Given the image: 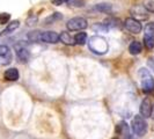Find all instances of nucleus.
Segmentation results:
<instances>
[{"label":"nucleus","mask_w":154,"mask_h":139,"mask_svg":"<svg viewBox=\"0 0 154 139\" xmlns=\"http://www.w3.org/2000/svg\"><path fill=\"white\" fill-rule=\"evenodd\" d=\"M88 48L89 50L95 54H104L109 49L107 39L102 36H92L88 42Z\"/></svg>","instance_id":"f257e3e1"},{"label":"nucleus","mask_w":154,"mask_h":139,"mask_svg":"<svg viewBox=\"0 0 154 139\" xmlns=\"http://www.w3.org/2000/svg\"><path fill=\"white\" fill-rule=\"evenodd\" d=\"M141 88L145 93H152L154 91V78L151 72L145 67H141L138 72Z\"/></svg>","instance_id":"f03ea898"},{"label":"nucleus","mask_w":154,"mask_h":139,"mask_svg":"<svg viewBox=\"0 0 154 139\" xmlns=\"http://www.w3.org/2000/svg\"><path fill=\"white\" fill-rule=\"evenodd\" d=\"M132 131L136 136L143 137L147 132V123L141 115H136L132 121Z\"/></svg>","instance_id":"7ed1b4c3"},{"label":"nucleus","mask_w":154,"mask_h":139,"mask_svg":"<svg viewBox=\"0 0 154 139\" xmlns=\"http://www.w3.org/2000/svg\"><path fill=\"white\" fill-rule=\"evenodd\" d=\"M88 27V22L85 17H81V16H75V17H72L71 20L67 21L66 23V28L71 31H80L84 30Z\"/></svg>","instance_id":"20e7f679"},{"label":"nucleus","mask_w":154,"mask_h":139,"mask_svg":"<svg viewBox=\"0 0 154 139\" xmlns=\"http://www.w3.org/2000/svg\"><path fill=\"white\" fill-rule=\"evenodd\" d=\"M144 44L147 49H153L154 48V22H149L145 26Z\"/></svg>","instance_id":"39448f33"},{"label":"nucleus","mask_w":154,"mask_h":139,"mask_svg":"<svg viewBox=\"0 0 154 139\" xmlns=\"http://www.w3.org/2000/svg\"><path fill=\"white\" fill-rule=\"evenodd\" d=\"M124 27L126 28V30H129L131 34H136V35L143 30L141 22L136 20V19H133V17H128L124 21Z\"/></svg>","instance_id":"423d86ee"},{"label":"nucleus","mask_w":154,"mask_h":139,"mask_svg":"<svg viewBox=\"0 0 154 139\" xmlns=\"http://www.w3.org/2000/svg\"><path fill=\"white\" fill-rule=\"evenodd\" d=\"M38 42H44V43H49V44H56V43L59 42V35L56 31H43V32H39Z\"/></svg>","instance_id":"0eeeda50"},{"label":"nucleus","mask_w":154,"mask_h":139,"mask_svg":"<svg viewBox=\"0 0 154 139\" xmlns=\"http://www.w3.org/2000/svg\"><path fill=\"white\" fill-rule=\"evenodd\" d=\"M152 110H153V104L149 99H144L140 103V108H139V113L144 118H148L152 115Z\"/></svg>","instance_id":"6e6552de"},{"label":"nucleus","mask_w":154,"mask_h":139,"mask_svg":"<svg viewBox=\"0 0 154 139\" xmlns=\"http://www.w3.org/2000/svg\"><path fill=\"white\" fill-rule=\"evenodd\" d=\"M147 9L144 6H134L131 8V15L133 19L138 20V21H143V20H146L148 17L147 14Z\"/></svg>","instance_id":"1a4fd4ad"},{"label":"nucleus","mask_w":154,"mask_h":139,"mask_svg":"<svg viewBox=\"0 0 154 139\" xmlns=\"http://www.w3.org/2000/svg\"><path fill=\"white\" fill-rule=\"evenodd\" d=\"M15 52L16 56H17V59L22 63H27L29 60V57H30V54L28 51L27 48H24L21 44H16L15 45Z\"/></svg>","instance_id":"9d476101"},{"label":"nucleus","mask_w":154,"mask_h":139,"mask_svg":"<svg viewBox=\"0 0 154 139\" xmlns=\"http://www.w3.org/2000/svg\"><path fill=\"white\" fill-rule=\"evenodd\" d=\"M0 59L4 65L9 64L13 59V54L7 45H0Z\"/></svg>","instance_id":"9b49d317"},{"label":"nucleus","mask_w":154,"mask_h":139,"mask_svg":"<svg viewBox=\"0 0 154 139\" xmlns=\"http://www.w3.org/2000/svg\"><path fill=\"white\" fill-rule=\"evenodd\" d=\"M4 77H5V79H6L7 81H16V80L19 79V77H20V74H19L17 69L11 67V69H8L5 71Z\"/></svg>","instance_id":"f8f14e48"},{"label":"nucleus","mask_w":154,"mask_h":139,"mask_svg":"<svg viewBox=\"0 0 154 139\" xmlns=\"http://www.w3.org/2000/svg\"><path fill=\"white\" fill-rule=\"evenodd\" d=\"M59 41H62L64 44L66 45H74V37L71 36V34L67 31H62V34L59 35Z\"/></svg>","instance_id":"ddd939ff"},{"label":"nucleus","mask_w":154,"mask_h":139,"mask_svg":"<svg viewBox=\"0 0 154 139\" xmlns=\"http://www.w3.org/2000/svg\"><path fill=\"white\" fill-rule=\"evenodd\" d=\"M129 51L131 54H139L143 51V44L138 41H133L129 45Z\"/></svg>","instance_id":"4468645a"},{"label":"nucleus","mask_w":154,"mask_h":139,"mask_svg":"<svg viewBox=\"0 0 154 139\" xmlns=\"http://www.w3.org/2000/svg\"><path fill=\"white\" fill-rule=\"evenodd\" d=\"M87 39H88L87 34L84 32V31H81V32H78L77 35L74 36V43L78 44V45H84V44H86Z\"/></svg>","instance_id":"2eb2a0df"},{"label":"nucleus","mask_w":154,"mask_h":139,"mask_svg":"<svg viewBox=\"0 0 154 139\" xmlns=\"http://www.w3.org/2000/svg\"><path fill=\"white\" fill-rule=\"evenodd\" d=\"M19 26H20V21H17V20L12 21L11 23H8V26L6 27V29L2 31V34H4V35L11 34V32H13L15 29H17V28H19Z\"/></svg>","instance_id":"dca6fc26"},{"label":"nucleus","mask_w":154,"mask_h":139,"mask_svg":"<svg viewBox=\"0 0 154 139\" xmlns=\"http://www.w3.org/2000/svg\"><path fill=\"white\" fill-rule=\"evenodd\" d=\"M95 9L99 11V12H102V13H110L111 12V5L110 4H106V2L97 4L95 6Z\"/></svg>","instance_id":"f3484780"},{"label":"nucleus","mask_w":154,"mask_h":139,"mask_svg":"<svg viewBox=\"0 0 154 139\" xmlns=\"http://www.w3.org/2000/svg\"><path fill=\"white\" fill-rule=\"evenodd\" d=\"M39 32H41V31H38V30L30 31V32H28V35H27V37H28V39H29L30 42H38V39H39Z\"/></svg>","instance_id":"a211bd4d"},{"label":"nucleus","mask_w":154,"mask_h":139,"mask_svg":"<svg viewBox=\"0 0 154 139\" xmlns=\"http://www.w3.org/2000/svg\"><path fill=\"white\" fill-rule=\"evenodd\" d=\"M63 16L59 14V13H54V14H52L51 16H49L48 19L45 20V24H50V23L54 22L56 20H59V19H62Z\"/></svg>","instance_id":"6ab92c4d"},{"label":"nucleus","mask_w":154,"mask_h":139,"mask_svg":"<svg viewBox=\"0 0 154 139\" xmlns=\"http://www.w3.org/2000/svg\"><path fill=\"white\" fill-rule=\"evenodd\" d=\"M11 19V14L8 13H0V24H6Z\"/></svg>","instance_id":"aec40b11"},{"label":"nucleus","mask_w":154,"mask_h":139,"mask_svg":"<svg viewBox=\"0 0 154 139\" xmlns=\"http://www.w3.org/2000/svg\"><path fill=\"white\" fill-rule=\"evenodd\" d=\"M144 7L147 9V12L154 13V0H148L146 4L144 5Z\"/></svg>","instance_id":"412c9836"},{"label":"nucleus","mask_w":154,"mask_h":139,"mask_svg":"<svg viewBox=\"0 0 154 139\" xmlns=\"http://www.w3.org/2000/svg\"><path fill=\"white\" fill-rule=\"evenodd\" d=\"M69 4H73L74 6L79 7V6H84V0H69Z\"/></svg>","instance_id":"4be33fe9"},{"label":"nucleus","mask_w":154,"mask_h":139,"mask_svg":"<svg viewBox=\"0 0 154 139\" xmlns=\"http://www.w3.org/2000/svg\"><path fill=\"white\" fill-rule=\"evenodd\" d=\"M69 0H51V2H52L54 5H56V6H60V5L65 4V2L69 4Z\"/></svg>","instance_id":"5701e85b"},{"label":"nucleus","mask_w":154,"mask_h":139,"mask_svg":"<svg viewBox=\"0 0 154 139\" xmlns=\"http://www.w3.org/2000/svg\"><path fill=\"white\" fill-rule=\"evenodd\" d=\"M36 22H37V17H36V16H35V17H34V16H30V17L27 20V24H28V26H32V24H35Z\"/></svg>","instance_id":"b1692460"},{"label":"nucleus","mask_w":154,"mask_h":139,"mask_svg":"<svg viewBox=\"0 0 154 139\" xmlns=\"http://www.w3.org/2000/svg\"><path fill=\"white\" fill-rule=\"evenodd\" d=\"M147 65H148V67L154 71V57H151V58H148V60H147Z\"/></svg>","instance_id":"393cba45"},{"label":"nucleus","mask_w":154,"mask_h":139,"mask_svg":"<svg viewBox=\"0 0 154 139\" xmlns=\"http://www.w3.org/2000/svg\"><path fill=\"white\" fill-rule=\"evenodd\" d=\"M151 117L154 119V107H153V110H152V115H151Z\"/></svg>","instance_id":"a878e982"},{"label":"nucleus","mask_w":154,"mask_h":139,"mask_svg":"<svg viewBox=\"0 0 154 139\" xmlns=\"http://www.w3.org/2000/svg\"><path fill=\"white\" fill-rule=\"evenodd\" d=\"M115 139H117V138H115Z\"/></svg>","instance_id":"bb28decb"}]
</instances>
